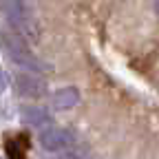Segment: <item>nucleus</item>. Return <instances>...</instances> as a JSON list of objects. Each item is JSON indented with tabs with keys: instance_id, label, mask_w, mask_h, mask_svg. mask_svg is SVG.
<instances>
[{
	"instance_id": "obj_1",
	"label": "nucleus",
	"mask_w": 159,
	"mask_h": 159,
	"mask_svg": "<svg viewBox=\"0 0 159 159\" xmlns=\"http://www.w3.org/2000/svg\"><path fill=\"white\" fill-rule=\"evenodd\" d=\"M0 47L7 53V57L11 60L13 64L22 66L27 71H42V62L31 53V49L27 47V42L18 33L13 31H0Z\"/></svg>"
},
{
	"instance_id": "obj_6",
	"label": "nucleus",
	"mask_w": 159,
	"mask_h": 159,
	"mask_svg": "<svg viewBox=\"0 0 159 159\" xmlns=\"http://www.w3.org/2000/svg\"><path fill=\"white\" fill-rule=\"evenodd\" d=\"M20 117H22V122L27 126H33V128H42V126L51 124V115L42 106H25L22 113H20Z\"/></svg>"
},
{
	"instance_id": "obj_7",
	"label": "nucleus",
	"mask_w": 159,
	"mask_h": 159,
	"mask_svg": "<svg viewBox=\"0 0 159 159\" xmlns=\"http://www.w3.org/2000/svg\"><path fill=\"white\" fill-rule=\"evenodd\" d=\"M86 155H89V150H86L84 146H80V144L73 142L66 150L57 152V159H86Z\"/></svg>"
},
{
	"instance_id": "obj_3",
	"label": "nucleus",
	"mask_w": 159,
	"mask_h": 159,
	"mask_svg": "<svg viewBox=\"0 0 159 159\" xmlns=\"http://www.w3.org/2000/svg\"><path fill=\"white\" fill-rule=\"evenodd\" d=\"M13 89L20 97L27 99H40L47 95V82L35 71H27V69L13 73Z\"/></svg>"
},
{
	"instance_id": "obj_5",
	"label": "nucleus",
	"mask_w": 159,
	"mask_h": 159,
	"mask_svg": "<svg viewBox=\"0 0 159 159\" xmlns=\"http://www.w3.org/2000/svg\"><path fill=\"white\" fill-rule=\"evenodd\" d=\"M80 102V91L77 86H62L57 89L53 95H51V108L62 113V111H71L73 106H77Z\"/></svg>"
},
{
	"instance_id": "obj_4",
	"label": "nucleus",
	"mask_w": 159,
	"mask_h": 159,
	"mask_svg": "<svg viewBox=\"0 0 159 159\" xmlns=\"http://www.w3.org/2000/svg\"><path fill=\"white\" fill-rule=\"evenodd\" d=\"M73 144V135L66 128H57V126H47L40 133V146L47 152H62Z\"/></svg>"
},
{
	"instance_id": "obj_8",
	"label": "nucleus",
	"mask_w": 159,
	"mask_h": 159,
	"mask_svg": "<svg viewBox=\"0 0 159 159\" xmlns=\"http://www.w3.org/2000/svg\"><path fill=\"white\" fill-rule=\"evenodd\" d=\"M7 91V75H5V71L0 69V95H2Z\"/></svg>"
},
{
	"instance_id": "obj_2",
	"label": "nucleus",
	"mask_w": 159,
	"mask_h": 159,
	"mask_svg": "<svg viewBox=\"0 0 159 159\" xmlns=\"http://www.w3.org/2000/svg\"><path fill=\"white\" fill-rule=\"evenodd\" d=\"M0 9L5 11V16L9 18V22L13 25V29H16L20 35H31V38H35V35L40 33L35 13H33V9L25 2V0H2Z\"/></svg>"
}]
</instances>
